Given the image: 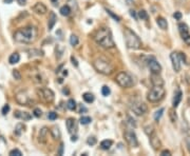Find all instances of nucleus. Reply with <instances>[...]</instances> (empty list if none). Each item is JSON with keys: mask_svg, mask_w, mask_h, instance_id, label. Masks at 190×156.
Here are the masks:
<instances>
[{"mask_svg": "<svg viewBox=\"0 0 190 156\" xmlns=\"http://www.w3.org/2000/svg\"><path fill=\"white\" fill-rule=\"evenodd\" d=\"M37 37H38V30L36 27H33V25L21 28V29L17 30L14 34V39L17 42L28 43V44L35 42Z\"/></svg>", "mask_w": 190, "mask_h": 156, "instance_id": "1", "label": "nucleus"}, {"mask_svg": "<svg viewBox=\"0 0 190 156\" xmlns=\"http://www.w3.org/2000/svg\"><path fill=\"white\" fill-rule=\"evenodd\" d=\"M94 40L99 47L104 49H112L115 47L112 33L109 28H99L94 34Z\"/></svg>", "mask_w": 190, "mask_h": 156, "instance_id": "2", "label": "nucleus"}, {"mask_svg": "<svg viewBox=\"0 0 190 156\" xmlns=\"http://www.w3.org/2000/svg\"><path fill=\"white\" fill-rule=\"evenodd\" d=\"M94 69L103 75H111L114 72V66L105 57H98L93 61Z\"/></svg>", "mask_w": 190, "mask_h": 156, "instance_id": "3", "label": "nucleus"}, {"mask_svg": "<svg viewBox=\"0 0 190 156\" xmlns=\"http://www.w3.org/2000/svg\"><path fill=\"white\" fill-rule=\"evenodd\" d=\"M124 37H125V41H126V45L128 49L137 50V49H140L142 47V40L130 29H125Z\"/></svg>", "mask_w": 190, "mask_h": 156, "instance_id": "4", "label": "nucleus"}, {"mask_svg": "<svg viewBox=\"0 0 190 156\" xmlns=\"http://www.w3.org/2000/svg\"><path fill=\"white\" fill-rule=\"evenodd\" d=\"M165 94H166V91L163 88V85H153L150 91L148 92L147 99L153 103L158 102L165 97Z\"/></svg>", "mask_w": 190, "mask_h": 156, "instance_id": "5", "label": "nucleus"}, {"mask_svg": "<svg viewBox=\"0 0 190 156\" xmlns=\"http://www.w3.org/2000/svg\"><path fill=\"white\" fill-rule=\"evenodd\" d=\"M115 80L117 82V85L119 87L124 88V89H129V88H132L134 85L133 77L126 72H119L118 74L116 75Z\"/></svg>", "mask_w": 190, "mask_h": 156, "instance_id": "6", "label": "nucleus"}, {"mask_svg": "<svg viewBox=\"0 0 190 156\" xmlns=\"http://www.w3.org/2000/svg\"><path fill=\"white\" fill-rule=\"evenodd\" d=\"M36 94L42 102L48 103V104L52 103L55 99V94L49 88H38L36 90Z\"/></svg>", "mask_w": 190, "mask_h": 156, "instance_id": "7", "label": "nucleus"}, {"mask_svg": "<svg viewBox=\"0 0 190 156\" xmlns=\"http://www.w3.org/2000/svg\"><path fill=\"white\" fill-rule=\"evenodd\" d=\"M131 110L133 111V113L136 114L137 116H142L145 113H147L148 111V107L145 102L142 101H138V100H134L131 103Z\"/></svg>", "mask_w": 190, "mask_h": 156, "instance_id": "8", "label": "nucleus"}, {"mask_svg": "<svg viewBox=\"0 0 190 156\" xmlns=\"http://www.w3.org/2000/svg\"><path fill=\"white\" fill-rule=\"evenodd\" d=\"M15 99L20 106H30L33 102V99L30 97L26 91H19L15 95Z\"/></svg>", "mask_w": 190, "mask_h": 156, "instance_id": "9", "label": "nucleus"}, {"mask_svg": "<svg viewBox=\"0 0 190 156\" xmlns=\"http://www.w3.org/2000/svg\"><path fill=\"white\" fill-rule=\"evenodd\" d=\"M124 137H125V140L127 141V143L131 148H136L137 145H138V140H137L136 134L133 131H131V130H128V131L125 132Z\"/></svg>", "mask_w": 190, "mask_h": 156, "instance_id": "10", "label": "nucleus"}, {"mask_svg": "<svg viewBox=\"0 0 190 156\" xmlns=\"http://www.w3.org/2000/svg\"><path fill=\"white\" fill-rule=\"evenodd\" d=\"M147 64H148V68L150 69L151 73L152 74H160L162 71V66L160 64L157 60H156L154 57H150L148 58L147 60Z\"/></svg>", "mask_w": 190, "mask_h": 156, "instance_id": "11", "label": "nucleus"}, {"mask_svg": "<svg viewBox=\"0 0 190 156\" xmlns=\"http://www.w3.org/2000/svg\"><path fill=\"white\" fill-rule=\"evenodd\" d=\"M170 59H171V62H172V68L173 70L177 73H179L181 71V59H179V53H171L170 55Z\"/></svg>", "mask_w": 190, "mask_h": 156, "instance_id": "12", "label": "nucleus"}, {"mask_svg": "<svg viewBox=\"0 0 190 156\" xmlns=\"http://www.w3.org/2000/svg\"><path fill=\"white\" fill-rule=\"evenodd\" d=\"M32 8H33V11H34L36 14H38V15H45V14L48 12V8L42 2H37Z\"/></svg>", "mask_w": 190, "mask_h": 156, "instance_id": "13", "label": "nucleus"}, {"mask_svg": "<svg viewBox=\"0 0 190 156\" xmlns=\"http://www.w3.org/2000/svg\"><path fill=\"white\" fill-rule=\"evenodd\" d=\"M48 133H49V129L47 127H43L40 129L39 133H38V141L40 143H47V138H48Z\"/></svg>", "mask_w": 190, "mask_h": 156, "instance_id": "14", "label": "nucleus"}, {"mask_svg": "<svg viewBox=\"0 0 190 156\" xmlns=\"http://www.w3.org/2000/svg\"><path fill=\"white\" fill-rule=\"evenodd\" d=\"M149 138H150V145L153 147V149L154 150H158L160 147H161V140L158 139V137L156 136L155 133H153L152 135H150Z\"/></svg>", "mask_w": 190, "mask_h": 156, "instance_id": "15", "label": "nucleus"}, {"mask_svg": "<svg viewBox=\"0 0 190 156\" xmlns=\"http://www.w3.org/2000/svg\"><path fill=\"white\" fill-rule=\"evenodd\" d=\"M14 116L16 118H19L21 120H23V121H28V120H30L32 118L30 113H28V112H21V111H16L15 114H14Z\"/></svg>", "mask_w": 190, "mask_h": 156, "instance_id": "16", "label": "nucleus"}, {"mask_svg": "<svg viewBox=\"0 0 190 156\" xmlns=\"http://www.w3.org/2000/svg\"><path fill=\"white\" fill-rule=\"evenodd\" d=\"M179 34H181L183 39L189 35V28H188L187 24L184 23V22H181V23L179 24Z\"/></svg>", "mask_w": 190, "mask_h": 156, "instance_id": "17", "label": "nucleus"}, {"mask_svg": "<svg viewBox=\"0 0 190 156\" xmlns=\"http://www.w3.org/2000/svg\"><path fill=\"white\" fill-rule=\"evenodd\" d=\"M57 22V16L54 12H50V15H49V21H48V27H49V31L54 28L55 23Z\"/></svg>", "mask_w": 190, "mask_h": 156, "instance_id": "18", "label": "nucleus"}, {"mask_svg": "<svg viewBox=\"0 0 190 156\" xmlns=\"http://www.w3.org/2000/svg\"><path fill=\"white\" fill-rule=\"evenodd\" d=\"M151 83L152 85H164V80L160 74H152L151 75Z\"/></svg>", "mask_w": 190, "mask_h": 156, "instance_id": "19", "label": "nucleus"}, {"mask_svg": "<svg viewBox=\"0 0 190 156\" xmlns=\"http://www.w3.org/2000/svg\"><path fill=\"white\" fill-rule=\"evenodd\" d=\"M182 91L177 90V92L174 93V97H173V100H172V104H173V108H177V106L179 104L181 100H182Z\"/></svg>", "mask_w": 190, "mask_h": 156, "instance_id": "20", "label": "nucleus"}, {"mask_svg": "<svg viewBox=\"0 0 190 156\" xmlns=\"http://www.w3.org/2000/svg\"><path fill=\"white\" fill-rule=\"evenodd\" d=\"M50 133H51V135H52V137L54 138L55 140L60 139L61 133H60V130H59V128H58L57 126H54V127L51 128Z\"/></svg>", "mask_w": 190, "mask_h": 156, "instance_id": "21", "label": "nucleus"}, {"mask_svg": "<svg viewBox=\"0 0 190 156\" xmlns=\"http://www.w3.org/2000/svg\"><path fill=\"white\" fill-rule=\"evenodd\" d=\"M156 23H157V25L161 28L162 30L168 29V22H167V20L164 18V17H157V18H156Z\"/></svg>", "mask_w": 190, "mask_h": 156, "instance_id": "22", "label": "nucleus"}, {"mask_svg": "<svg viewBox=\"0 0 190 156\" xmlns=\"http://www.w3.org/2000/svg\"><path fill=\"white\" fill-rule=\"evenodd\" d=\"M66 126H67V129H68V132L73 133V130L75 128V119L72 118V117L68 118L66 121Z\"/></svg>", "mask_w": 190, "mask_h": 156, "instance_id": "23", "label": "nucleus"}, {"mask_svg": "<svg viewBox=\"0 0 190 156\" xmlns=\"http://www.w3.org/2000/svg\"><path fill=\"white\" fill-rule=\"evenodd\" d=\"M26 131V126H24L23 124H21V122H19V124H16L15 127V131H14V133H15L17 136H20L22 133Z\"/></svg>", "mask_w": 190, "mask_h": 156, "instance_id": "24", "label": "nucleus"}, {"mask_svg": "<svg viewBox=\"0 0 190 156\" xmlns=\"http://www.w3.org/2000/svg\"><path fill=\"white\" fill-rule=\"evenodd\" d=\"M112 145H113V141H112V140L105 139L100 143V148L103 149V150H109V149L112 147Z\"/></svg>", "mask_w": 190, "mask_h": 156, "instance_id": "25", "label": "nucleus"}, {"mask_svg": "<svg viewBox=\"0 0 190 156\" xmlns=\"http://www.w3.org/2000/svg\"><path fill=\"white\" fill-rule=\"evenodd\" d=\"M19 60H20V55H19L18 53H13L10 56V58H9V62H10L11 64H18Z\"/></svg>", "mask_w": 190, "mask_h": 156, "instance_id": "26", "label": "nucleus"}, {"mask_svg": "<svg viewBox=\"0 0 190 156\" xmlns=\"http://www.w3.org/2000/svg\"><path fill=\"white\" fill-rule=\"evenodd\" d=\"M59 12H60V14H61V15H62V16L68 17L69 15L71 14L72 10H71V8H70V6H68V4H66V6H61L60 10H59Z\"/></svg>", "mask_w": 190, "mask_h": 156, "instance_id": "27", "label": "nucleus"}, {"mask_svg": "<svg viewBox=\"0 0 190 156\" xmlns=\"http://www.w3.org/2000/svg\"><path fill=\"white\" fill-rule=\"evenodd\" d=\"M82 98H84V100L86 101L87 103H92L93 101H94L95 97L94 95H93L92 93H84V95H82Z\"/></svg>", "mask_w": 190, "mask_h": 156, "instance_id": "28", "label": "nucleus"}, {"mask_svg": "<svg viewBox=\"0 0 190 156\" xmlns=\"http://www.w3.org/2000/svg\"><path fill=\"white\" fill-rule=\"evenodd\" d=\"M67 108L70 110V111H75L76 110V101L74 99H69L68 102H67Z\"/></svg>", "mask_w": 190, "mask_h": 156, "instance_id": "29", "label": "nucleus"}, {"mask_svg": "<svg viewBox=\"0 0 190 156\" xmlns=\"http://www.w3.org/2000/svg\"><path fill=\"white\" fill-rule=\"evenodd\" d=\"M169 118H170V120H171V122H177V112H175V110L174 109H170L169 110Z\"/></svg>", "mask_w": 190, "mask_h": 156, "instance_id": "30", "label": "nucleus"}, {"mask_svg": "<svg viewBox=\"0 0 190 156\" xmlns=\"http://www.w3.org/2000/svg\"><path fill=\"white\" fill-rule=\"evenodd\" d=\"M137 18L142 19V20H147L148 19L147 12H146L145 10H140V11L138 12V14H137Z\"/></svg>", "mask_w": 190, "mask_h": 156, "instance_id": "31", "label": "nucleus"}, {"mask_svg": "<svg viewBox=\"0 0 190 156\" xmlns=\"http://www.w3.org/2000/svg\"><path fill=\"white\" fill-rule=\"evenodd\" d=\"M70 43H71V45H73V47H76V45L78 44L79 39L76 35H71V37H70Z\"/></svg>", "mask_w": 190, "mask_h": 156, "instance_id": "32", "label": "nucleus"}, {"mask_svg": "<svg viewBox=\"0 0 190 156\" xmlns=\"http://www.w3.org/2000/svg\"><path fill=\"white\" fill-rule=\"evenodd\" d=\"M79 121H80L82 124H89L90 122L92 121V119H91V117H89V116H82Z\"/></svg>", "mask_w": 190, "mask_h": 156, "instance_id": "33", "label": "nucleus"}, {"mask_svg": "<svg viewBox=\"0 0 190 156\" xmlns=\"http://www.w3.org/2000/svg\"><path fill=\"white\" fill-rule=\"evenodd\" d=\"M106 12H107V13H108L109 15H110V16L112 17V18H113L114 20H115V21H117V22L121 21V17L117 16V15H116V14H114L112 11H110V10H108V8H106Z\"/></svg>", "mask_w": 190, "mask_h": 156, "instance_id": "34", "label": "nucleus"}, {"mask_svg": "<svg viewBox=\"0 0 190 156\" xmlns=\"http://www.w3.org/2000/svg\"><path fill=\"white\" fill-rule=\"evenodd\" d=\"M164 111H165V110H164V109L162 108V109H160L158 111H156V112H155V114H154V119H155L156 121H158V120L161 119V117L163 116Z\"/></svg>", "mask_w": 190, "mask_h": 156, "instance_id": "35", "label": "nucleus"}, {"mask_svg": "<svg viewBox=\"0 0 190 156\" xmlns=\"http://www.w3.org/2000/svg\"><path fill=\"white\" fill-rule=\"evenodd\" d=\"M145 133L148 135V136H150V135H152L153 133H155L153 126H147V127L145 128Z\"/></svg>", "mask_w": 190, "mask_h": 156, "instance_id": "36", "label": "nucleus"}, {"mask_svg": "<svg viewBox=\"0 0 190 156\" xmlns=\"http://www.w3.org/2000/svg\"><path fill=\"white\" fill-rule=\"evenodd\" d=\"M111 93V90L110 88L107 87V85H104L103 88H101V94H103L104 96H109Z\"/></svg>", "mask_w": 190, "mask_h": 156, "instance_id": "37", "label": "nucleus"}, {"mask_svg": "<svg viewBox=\"0 0 190 156\" xmlns=\"http://www.w3.org/2000/svg\"><path fill=\"white\" fill-rule=\"evenodd\" d=\"M96 143H97V139H96L94 136H90V137L87 139V143L89 145H96Z\"/></svg>", "mask_w": 190, "mask_h": 156, "instance_id": "38", "label": "nucleus"}, {"mask_svg": "<svg viewBox=\"0 0 190 156\" xmlns=\"http://www.w3.org/2000/svg\"><path fill=\"white\" fill-rule=\"evenodd\" d=\"M33 115H34L35 117H37V118H39V117H41V115H42L41 110H40L39 108H35V109H34V111H33Z\"/></svg>", "mask_w": 190, "mask_h": 156, "instance_id": "39", "label": "nucleus"}, {"mask_svg": "<svg viewBox=\"0 0 190 156\" xmlns=\"http://www.w3.org/2000/svg\"><path fill=\"white\" fill-rule=\"evenodd\" d=\"M10 155L11 156H21L22 153H21V151L18 150V149H14L10 152Z\"/></svg>", "mask_w": 190, "mask_h": 156, "instance_id": "40", "label": "nucleus"}, {"mask_svg": "<svg viewBox=\"0 0 190 156\" xmlns=\"http://www.w3.org/2000/svg\"><path fill=\"white\" fill-rule=\"evenodd\" d=\"M13 77L15 78L16 80H20L21 79L20 72H19L18 70H14V71H13Z\"/></svg>", "mask_w": 190, "mask_h": 156, "instance_id": "41", "label": "nucleus"}, {"mask_svg": "<svg viewBox=\"0 0 190 156\" xmlns=\"http://www.w3.org/2000/svg\"><path fill=\"white\" fill-rule=\"evenodd\" d=\"M10 106H9L8 103H6V104H4V106H3V108L1 109V113H2V115H6V114L9 113V111H10Z\"/></svg>", "mask_w": 190, "mask_h": 156, "instance_id": "42", "label": "nucleus"}, {"mask_svg": "<svg viewBox=\"0 0 190 156\" xmlns=\"http://www.w3.org/2000/svg\"><path fill=\"white\" fill-rule=\"evenodd\" d=\"M58 115L57 113H55V112H50L49 113V115H48V118L50 119V120H55V119H57Z\"/></svg>", "mask_w": 190, "mask_h": 156, "instance_id": "43", "label": "nucleus"}, {"mask_svg": "<svg viewBox=\"0 0 190 156\" xmlns=\"http://www.w3.org/2000/svg\"><path fill=\"white\" fill-rule=\"evenodd\" d=\"M173 17L175 18V20H181L182 19V13L181 12H175L173 14Z\"/></svg>", "mask_w": 190, "mask_h": 156, "instance_id": "44", "label": "nucleus"}, {"mask_svg": "<svg viewBox=\"0 0 190 156\" xmlns=\"http://www.w3.org/2000/svg\"><path fill=\"white\" fill-rule=\"evenodd\" d=\"M71 61H72V64H73V66H78V62H77V60H76V58L74 57V56H71Z\"/></svg>", "mask_w": 190, "mask_h": 156, "instance_id": "45", "label": "nucleus"}, {"mask_svg": "<svg viewBox=\"0 0 190 156\" xmlns=\"http://www.w3.org/2000/svg\"><path fill=\"white\" fill-rule=\"evenodd\" d=\"M179 59H181V61H184V64H187V62H186V56H185L184 54L179 53Z\"/></svg>", "mask_w": 190, "mask_h": 156, "instance_id": "46", "label": "nucleus"}, {"mask_svg": "<svg viewBox=\"0 0 190 156\" xmlns=\"http://www.w3.org/2000/svg\"><path fill=\"white\" fill-rule=\"evenodd\" d=\"M58 155H62L63 154V143H60V145H59V150H58Z\"/></svg>", "mask_w": 190, "mask_h": 156, "instance_id": "47", "label": "nucleus"}, {"mask_svg": "<svg viewBox=\"0 0 190 156\" xmlns=\"http://www.w3.org/2000/svg\"><path fill=\"white\" fill-rule=\"evenodd\" d=\"M130 15H131V17H133L134 19H137V14L134 10H130Z\"/></svg>", "mask_w": 190, "mask_h": 156, "instance_id": "48", "label": "nucleus"}, {"mask_svg": "<svg viewBox=\"0 0 190 156\" xmlns=\"http://www.w3.org/2000/svg\"><path fill=\"white\" fill-rule=\"evenodd\" d=\"M128 120H129V124H131L132 127H134V128L136 127V124H135V120H134V119H132L131 117H129V118H128Z\"/></svg>", "mask_w": 190, "mask_h": 156, "instance_id": "49", "label": "nucleus"}, {"mask_svg": "<svg viewBox=\"0 0 190 156\" xmlns=\"http://www.w3.org/2000/svg\"><path fill=\"white\" fill-rule=\"evenodd\" d=\"M184 41H185V43H186L187 45H190V35H188L187 37L184 38Z\"/></svg>", "mask_w": 190, "mask_h": 156, "instance_id": "50", "label": "nucleus"}, {"mask_svg": "<svg viewBox=\"0 0 190 156\" xmlns=\"http://www.w3.org/2000/svg\"><path fill=\"white\" fill-rule=\"evenodd\" d=\"M161 155H163V156H165V155H171V153H170V151H168V150H164V151H162V153H161Z\"/></svg>", "mask_w": 190, "mask_h": 156, "instance_id": "51", "label": "nucleus"}, {"mask_svg": "<svg viewBox=\"0 0 190 156\" xmlns=\"http://www.w3.org/2000/svg\"><path fill=\"white\" fill-rule=\"evenodd\" d=\"M17 2H18L20 6H24L26 3V0H17Z\"/></svg>", "mask_w": 190, "mask_h": 156, "instance_id": "52", "label": "nucleus"}, {"mask_svg": "<svg viewBox=\"0 0 190 156\" xmlns=\"http://www.w3.org/2000/svg\"><path fill=\"white\" fill-rule=\"evenodd\" d=\"M3 2L6 3V4H10V3L13 2V0H3Z\"/></svg>", "mask_w": 190, "mask_h": 156, "instance_id": "53", "label": "nucleus"}, {"mask_svg": "<svg viewBox=\"0 0 190 156\" xmlns=\"http://www.w3.org/2000/svg\"><path fill=\"white\" fill-rule=\"evenodd\" d=\"M71 140H72V141H76V140H77V137H76V136H73V137L71 138Z\"/></svg>", "mask_w": 190, "mask_h": 156, "instance_id": "54", "label": "nucleus"}, {"mask_svg": "<svg viewBox=\"0 0 190 156\" xmlns=\"http://www.w3.org/2000/svg\"><path fill=\"white\" fill-rule=\"evenodd\" d=\"M63 71H65V72H63V75H66V76H67V75H68V72H67V70H63Z\"/></svg>", "mask_w": 190, "mask_h": 156, "instance_id": "55", "label": "nucleus"}, {"mask_svg": "<svg viewBox=\"0 0 190 156\" xmlns=\"http://www.w3.org/2000/svg\"><path fill=\"white\" fill-rule=\"evenodd\" d=\"M51 1H52V2H53V3H55V2H57L58 0H51Z\"/></svg>", "mask_w": 190, "mask_h": 156, "instance_id": "56", "label": "nucleus"}, {"mask_svg": "<svg viewBox=\"0 0 190 156\" xmlns=\"http://www.w3.org/2000/svg\"><path fill=\"white\" fill-rule=\"evenodd\" d=\"M188 103L190 104V97H189V99H188Z\"/></svg>", "mask_w": 190, "mask_h": 156, "instance_id": "57", "label": "nucleus"}]
</instances>
